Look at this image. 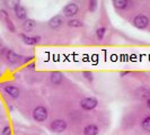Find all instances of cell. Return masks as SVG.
<instances>
[{
	"mask_svg": "<svg viewBox=\"0 0 150 135\" xmlns=\"http://www.w3.org/2000/svg\"><path fill=\"white\" fill-rule=\"evenodd\" d=\"M98 106V100L94 97H87L83 98L80 101V107L83 110H93Z\"/></svg>",
	"mask_w": 150,
	"mask_h": 135,
	"instance_id": "cell-4",
	"label": "cell"
},
{
	"mask_svg": "<svg viewBox=\"0 0 150 135\" xmlns=\"http://www.w3.org/2000/svg\"><path fill=\"white\" fill-rule=\"evenodd\" d=\"M132 24H133V26H134L135 28H138V30H144L149 25V18L146 15H143V14H139V15H137L134 17Z\"/></svg>",
	"mask_w": 150,
	"mask_h": 135,
	"instance_id": "cell-2",
	"label": "cell"
},
{
	"mask_svg": "<svg viewBox=\"0 0 150 135\" xmlns=\"http://www.w3.org/2000/svg\"><path fill=\"white\" fill-rule=\"evenodd\" d=\"M129 73H130L129 71H123V72H121V73H120V75H121V77H124V75H129Z\"/></svg>",
	"mask_w": 150,
	"mask_h": 135,
	"instance_id": "cell-23",
	"label": "cell"
},
{
	"mask_svg": "<svg viewBox=\"0 0 150 135\" xmlns=\"http://www.w3.org/2000/svg\"><path fill=\"white\" fill-rule=\"evenodd\" d=\"M11 134V128L10 126H5L2 128V135H10Z\"/></svg>",
	"mask_w": 150,
	"mask_h": 135,
	"instance_id": "cell-22",
	"label": "cell"
},
{
	"mask_svg": "<svg viewBox=\"0 0 150 135\" xmlns=\"http://www.w3.org/2000/svg\"><path fill=\"white\" fill-rule=\"evenodd\" d=\"M5 91L7 92V95H9L11 98H15V99L19 97V95H21V91L16 86H6Z\"/></svg>",
	"mask_w": 150,
	"mask_h": 135,
	"instance_id": "cell-10",
	"label": "cell"
},
{
	"mask_svg": "<svg viewBox=\"0 0 150 135\" xmlns=\"http://www.w3.org/2000/svg\"><path fill=\"white\" fill-rule=\"evenodd\" d=\"M50 79H51V82H52L53 84H60V83L62 82V80H63V75H62L61 72L54 71V72L51 73Z\"/></svg>",
	"mask_w": 150,
	"mask_h": 135,
	"instance_id": "cell-12",
	"label": "cell"
},
{
	"mask_svg": "<svg viewBox=\"0 0 150 135\" xmlns=\"http://www.w3.org/2000/svg\"><path fill=\"white\" fill-rule=\"evenodd\" d=\"M83 25V22L81 20H79V19H70L69 22H68V26H70V27H75V28H78V27H81Z\"/></svg>",
	"mask_w": 150,
	"mask_h": 135,
	"instance_id": "cell-17",
	"label": "cell"
},
{
	"mask_svg": "<svg viewBox=\"0 0 150 135\" xmlns=\"http://www.w3.org/2000/svg\"><path fill=\"white\" fill-rule=\"evenodd\" d=\"M63 22H64L63 16L55 15V16H53L52 18L49 20V26H50L51 28H53V30H58V28H60L61 26L63 25Z\"/></svg>",
	"mask_w": 150,
	"mask_h": 135,
	"instance_id": "cell-6",
	"label": "cell"
},
{
	"mask_svg": "<svg viewBox=\"0 0 150 135\" xmlns=\"http://www.w3.org/2000/svg\"><path fill=\"white\" fill-rule=\"evenodd\" d=\"M135 95L139 98H141V99H147L148 100L150 98V90L144 88V87H141V88H139V89L137 90Z\"/></svg>",
	"mask_w": 150,
	"mask_h": 135,
	"instance_id": "cell-13",
	"label": "cell"
},
{
	"mask_svg": "<svg viewBox=\"0 0 150 135\" xmlns=\"http://www.w3.org/2000/svg\"><path fill=\"white\" fill-rule=\"evenodd\" d=\"M129 1L128 0H114L113 1V6L116 8V9H120V10H123L128 7Z\"/></svg>",
	"mask_w": 150,
	"mask_h": 135,
	"instance_id": "cell-16",
	"label": "cell"
},
{
	"mask_svg": "<svg viewBox=\"0 0 150 135\" xmlns=\"http://www.w3.org/2000/svg\"><path fill=\"white\" fill-rule=\"evenodd\" d=\"M21 38L23 39V42L27 45H36L41 41V37L40 36H27L26 34H21L19 35Z\"/></svg>",
	"mask_w": 150,
	"mask_h": 135,
	"instance_id": "cell-9",
	"label": "cell"
},
{
	"mask_svg": "<svg viewBox=\"0 0 150 135\" xmlns=\"http://www.w3.org/2000/svg\"><path fill=\"white\" fill-rule=\"evenodd\" d=\"M6 58H7V61L11 64H16V63H19L22 61V56L18 55L16 52H14L13 50H8L7 54H6Z\"/></svg>",
	"mask_w": 150,
	"mask_h": 135,
	"instance_id": "cell-8",
	"label": "cell"
},
{
	"mask_svg": "<svg viewBox=\"0 0 150 135\" xmlns=\"http://www.w3.org/2000/svg\"><path fill=\"white\" fill-rule=\"evenodd\" d=\"M141 125H142V128L146 132H149L150 133V116H147V117L142 120Z\"/></svg>",
	"mask_w": 150,
	"mask_h": 135,
	"instance_id": "cell-19",
	"label": "cell"
},
{
	"mask_svg": "<svg viewBox=\"0 0 150 135\" xmlns=\"http://www.w3.org/2000/svg\"><path fill=\"white\" fill-rule=\"evenodd\" d=\"M49 116V112L44 106H38L34 110H33V118L36 120L38 123H43L46 120Z\"/></svg>",
	"mask_w": 150,
	"mask_h": 135,
	"instance_id": "cell-1",
	"label": "cell"
},
{
	"mask_svg": "<svg viewBox=\"0 0 150 135\" xmlns=\"http://www.w3.org/2000/svg\"><path fill=\"white\" fill-rule=\"evenodd\" d=\"M78 11H79V6L76 2H68L62 9V14L66 17H74L78 14Z\"/></svg>",
	"mask_w": 150,
	"mask_h": 135,
	"instance_id": "cell-3",
	"label": "cell"
},
{
	"mask_svg": "<svg viewBox=\"0 0 150 135\" xmlns=\"http://www.w3.org/2000/svg\"><path fill=\"white\" fill-rule=\"evenodd\" d=\"M51 131L54 133H62L67 128V123L63 120H54L50 125Z\"/></svg>",
	"mask_w": 150,
	"mask_h": 135,
	"instance_id": "cell-5",
	"label": "cell"
},
{
	"mask_svg": "<svg viewBox=\"0 0 150 135\" xmlns=\"http://www.w3.org/2000/svg\"><path fill=\"white\" fill-rule=\"evenodd\" d=\"M1 14H2V15H4V17H5V20H6V24H7L8 30H10L11 33H15V32H16V27H15V25L13 24V22H11V19L9 18V16H8L7 11H5V10H1Z\"/></svg>",
	"mask_w": 150,
	"mask_h": 135,
	"instance_id": "cell-15",
	"label": "cell"
},
{
	"mask_svg": "<svg viewBox=\"0 0 150 135\" xmlns=\"http://www.w3.org/2000/svg\"><path fill=\"white\" fill-rule=\"evenodd\" d=\"M14 9H15V14L18 19H22V20L27 19V10H26V8L24 7L23 5H21L19 2H17L15 5V7H14Z\"/></svg>",
	"mask_w": 150,
	"mask_h": 135,
	"instance_id": "cell-7",
	"label": "cell"
},
{
	"mask_svg": "<svg viewBox=\"0 0 150 135\" xmlns=\"http://www.w3.org/2000/svg\"><path fill=\"white\" fill-rule=\"evenodd\" d=\"M35 26H36V22L33 20V19H28L27 18L23 22V28H24L25 32H30L33 28H35Z\"/></svg>",
	"mask_w": 150,
	"mask_h": 135,
	"instance_id": "cell-14",
	"label": "cell"
},
{
	"mask_svg": "<svg viewBox=\"0 0 150 135\" xmlns=\"http://www.w3.org/2000/svg\"><path fill=\"white\" fill-rule=\"evenodd\" d=\"M106 32H107L106 27H99V28H97L96 30V36H97L98 39H103V38L105 37Z\"/></svg>",
	"mask_w": 150,
	"mask_h": 135,
	"instance_id": "cell-18",
	"label": "cell"
},
{
	"mask_svg": "<svg viewBox=\"0 0 150 135\" xmlns=\"http://www.w3.org/2000/svg\"><path fill=\"white\" fill-rule=\"evenodd\" d=\"M83 75L85 79H87V80L90 81V82L94 81V75H93V72H90V71H83Z\"/></svg>",
	"mask_w": 150,
	"mask_h": 135,
	"instance_id": "cell-20",
	"label": "cell"
},
{
	"mask_svg": "<svg viewBox=\"0 0 150 135\" xmlns=\"http://www.w3.org/2000/svg\"><path fill=\"white\" fill-rule=\"evenodd\" d=\"M98 126L95 124H90L87 125L86 127L83 128V135H98Z\"/></svg>",
	"mask_w": 150,
	"mask_h": 135,
	"instance_id": "cell-11",
	"label": "cell"
},
{
	"mask_svg": "<svg viewBox=\"0 0 150 135\" xmlns=\"http://www.w3.org/2000/svg\"><path fill=\"white\" fill-rule=\"evenodd\" d=\"M147 106H148V108L150 109V98L148 99V100H147Z\"/></svg>",
	"mask_w": 150,
	"mask_h": 135,
	"instance_id": "cell-24",
	"label": "cell"
},
{
	"mask_svg": "<svg viewBox=\"0 0 150 135\" xmlns=\"http://www.w3.org/2000/svg\"><path fill=\"white\" fill-rule=\"evenodd\" d=\"M96 8H97V1H89V5H88V9H89V11H95L96 10Z\"/></svg>",
	"mask_w": 150,
	"mask_h": 135,
	"instance_id": "cell-21",
	"label": "cell"
}]
</instances>
